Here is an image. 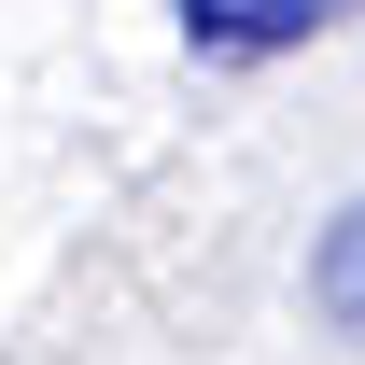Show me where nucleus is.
<instances>
[{"mask_svg": "<svg viewBox=\"0 0 365 365\" xmlns=\"http://www.w3.org/2000/svg\"><path fill=\"white\" fill-rule=\"evenodd\" d=\"M351 0H182V43L197 56H281V43H309V29H337Z\"/></svg>", "mask_w": 365, "mask_h": 365, "instance_id": "nucleus-1", "label": "nucleus"}, {"mask_svg": "<svg viewBox=\"0 0 365 365\" xmlns=\"http://www.w3.org/2000/svg\"><path fill=\"white\" fill-rule=\"evenodd\" d=\"M309 309L337 323V337H365V197H351V211L309 239Z\"/></svg>", "mask_w": 365, "mask_h": 365, "instance_id": "nucleus-2", "label": "nucleus"}]
</instances>
